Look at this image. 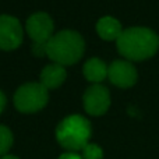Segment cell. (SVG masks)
<instances>
[{
    "label": "cell",
    "instance_id": "cell-1",
    "mask_svg": "<svg viewBox=\"0 0 159 159\" xmlns=\"http://www.w3.org/2000/svg\"><path fill=\"white\" fill-rule=\"evenodd\" d=\"M117 50L130 61H141L152 57L158 52L159 36L145 27H131L123 30L116 41Z\"/></svg>",
    "mask_w": 159,
    "mask_h": 159
},
{
    "label": "cell",
    "instance_id": "cell-2",
    "mask_svg": "<svg viewBox=\"0 0 159 159\" xmlns=\"http://www.w3.org/2000/svg\"><path fill=\"white\" fill-rule=\"evenodd\" d=\"M85 52V41L74 30L56 32L46 43V56L56 64L66 67L81 60Z\"/></svg>",
    "mask_w": 159,
    "mask_h": 159
},
{
    "label": "cell",
    "instance_id": "cell-3",
    "mask_svg": "<svg viewBox=\"0 0 159 159\" xmlns=\"http://www.w3.org/2000/svg\"><path fill=\"white\" fill-rule=\"evenodd\" d=\"M92 134V127L88 119L81 115H70L56 127V140L67 152L82 151Z\"/></svg>",
    "mask_w": 159,
    "mask_h": 159
},
{
    "label": "cell",
    "instance_id": "cell-4",
    "mask_svg": "<svg viewBox=\"0 0 159 159\" xmlns=\"http://www.w3.org/2000/svg\"><path fill=\"white\" fill-rule=\"evenodd\" d=\"M49 102V91L41 82H25L14 92L13 103L21 113H36L42 110Z\"/></svg>",
    "mask_w": 159,
    "mask_h": 159
},
{
    "label": "cell",
    "instance_id": "cell-5",
    "mask_svg": "<svg viewBox=\"0 0 159 159\" xmlns=\"http://www.w3.org/2000/svg\"><path fill=\"white\" fill-rule=\"evenodd\" d=\"M25 32L32 39V43H48L55 35L53 18L43 11L31 14L25 22Z\"/></svg>",
    "mask_w": 159,
    "mask_h": 159
},
{
    "label": "cell",
    "instance_id": "cell-6",
    "mask_svg": "<svg viewBox=\"0 0 159 159\" xmlns=\"http://www.w3.org/2000/svg\"><path fill=\"white\" fill-rule=\"evenodd\" d=\"M24 39V28L17 17L10 14L0 16V49L16 50Z\"/></svg>",
    "mask_w": 159,
    "mask_h": 159
},
{
    "label": "cell",
    "instance_id": "cell-7",
    "mask_svg": "<svg viewBox=\"0 0 159 159\" xmlns=\"http://www.w3.org/2000/svg\"><path fill=\"white\" fill-rule=\"evenodd\" d=\"M84 109L91 116H102L110 107V92L101 84H92L88 87L82 96Z\"/></svg>",
    "mask_w": 159,
    "mask_h": 159
},
{
    "label": "cell",
    "instance_id": "cell-8",
    "mask_svg": "<svg viewBox=\"0 0 159 159\" xmlns=\"http://www.w3.org/2000/svg\"><path fill=\"white\" fill-rule=\"evenodd\" d=\"M107 78L119 88H131L137 82L138 73L129 60H115L107 67Z\"/></svg>",
    "mask_w": 159,
    "mask_h": 159
},
{
    "label": "cell",
    "instance_id": "cell-9",
    "mask_svg": "<svg viewBox=\"0 0 159 159\" xmlns=\"http://www.w3.org/2000/svg\"><path fill=\"white\" fill-rule=\"evenodd\" d=\"M67 78V71L66 67L60 66V64H48L42 69L41 74H39V82L49 89H57L59 87L63 85V82L66 81Z\"/></svg>",
    "mask_w": 159,
    "mask_h": 159
},
{
    "label": "cell",
    "instance_id": "cell-10",
    "mask_svg": "<svg viewBox=\"0 0 159 159\" xmlns=\"http://www.w3.org/2000/svg\"><path fill=\"white\" fill-rule=\"evenodd\" d=\"M96 32L103 41H117L123 32L121 24L112 16L101 17L96 22Z\"/></svg>",
    "mask_w": 159,
    "mask_h": 159
},
{
    "label": "cell",
    "instance_id": "cell-11",
    "mask_svg": "<svg viewBox=\"0 0 159 159\" xmlns=\"http://www.w3.org/2000/svg\"><path fill=\"white\" fill-rule=\"evenodd\" d=\"M107 67L109 66L102 59L92 57L85 61L84 67H82V74L87 81L92 82V84H99L105 78H107Z\"/></svg>",
    "mask_w": 159,
    "mask_h": 159
},
{
    "label": "cell",
    "instance_id": "cell-12",
    "mask_svg": "<svg viewBox=\"0 0 159 159\" xmlns=\"http://www.w3.org/2000/svg\"><path fill=\"white\" fill-rule=\"evenodd\" d=\"M14 135L13 131L4 124H0V158L7 155L10 148L13 147Z\"/></svg>",
    "mask_w": 159,
    "mask_h": 159
},
{
    "label": "cell",
    "instance_id": "cell-13",
    "mask_svg": "<svg viewBox=\"0 0 159 159\" xmlns=\"http://www.w3.org/2000/svg\"><path fill=\"white\" fill-rule=\"evenodd\" d=\"M82 154L81 158L82 159H103V151L99 145L96 144H87V145L82 148Z\"/></svg>",
    "mask_w": 159,
    "mask_h": 159
},
{
    "label": "cell",
    "instance_id": "cell-14",
    "mask_svg": "<svg viewBox=\"0 0 159 159\" xmlns=\"http://www.w3.org/2000/svg\"><path fill=\"white\" fill-rule=\"evenodd\" d=\"M31 50H32L34 56L43 57V56H46V43H32Z\"/></svg>",
    "mask_w": 159,
    "mask_h": 159
},
{
    "label": "cell",
    "instance_id": "cell-15",
    "mask_svg": "<svg viewBox=\"0 0 159 159\" xmlns=\"http://www.w3.org/2000/svg\"><path fill=\"white\" fill-rule=\"evenodd\" d=\"M59 159H82V158L77 152H64V154H61L59 157Z\"/></svg>",
    "mask_w": 159,
    "mask_h": 159
},
{
    "label": "cell",
    "instance_id": "cell-16",
    "mask_svg": "<svg viewBox=\"0 0 159 159\" xmlns=\"http://www.w3.org/2000/svg\"><path fill=\"white\" fill-rule=\"evenodd\" d=\"M6 105H7V98H6V95L0 91V115L3 113V110H4Z\"/></svg>",
    "mask_w": 159,
    "mask_h": 159
},
{
    "label": "cell",
    "instance_id": "cell-17",
    "mask_svg": "<svg viewBox=\"0 0 159 159\" xmlns=\"http://www.w3.org/2000/svg\"><path fill=\"white\" fill-rule=\"evenodd\" d=\"M0 159H20L18 157H16V155H11V154H7L4 155V157H2Z\"/></svg>",
    "mask_w": 159,
    "mask_h": 159
}]
</instances>
